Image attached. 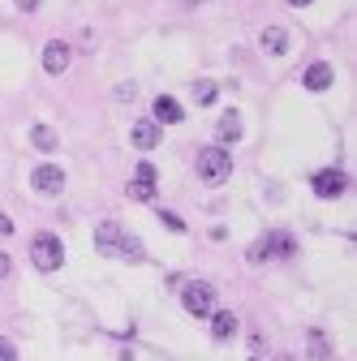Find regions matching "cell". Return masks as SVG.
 <instances>
[{"label": "cell", "instance_id": "obj_9", "mask_svg": "<svg viewBox=\"0 0 357 361\" xmlns=\"http://www.w3.org/2000/svg\"><path fill=\"white\" fill-rule=\"evenodd\" d=\"M155 121H159V125H181V121H186V108L176 104L172 95H159V99H155Z\"/></svg>", "mask_w": 357, "mask_h": 361}, {"label": "cell", "instance_id": "obj_12", "mask_svg": "<svg viewBox=\"0 0 357 361\" xmlns=\"http://www.w3.org/2000/svg\"><path fill=\"white\" fill-rule=\"evenodd\" d=\"M332 78H336V73H332V65H327V61H315V65L305 69V78H301V82H305V90H327V86H332Z\"/></svg>", "mask_w": 357, "mask_h": 361}, {"label": "cell", "instance_id": "obj_21", "mask_svg": "<svg viewBox=\"0 0 357 361\" xmlns=\"http://www.w3.org/2000/svg\"><path fill=\"white\" fill-rule=\"evenodd\" d=\"M133 180H155V164H138V168H133Z\"/></svg>", "mask_w": 357, "mask_h": 361}, {"label": "cell", "instance_id": "obj_15", "mask_svg": "<svg viewBox=\"0 0 357 361\" xmlns=\"http://www.w3.org/2000/svg\"><path fill=\"white\" fill-rule=\"evenodd\" d=\"M133 202H155V180H129V190H125Z\"/></svg>", "mask_w": 357, "mask_h": 361}, {"label": "cell", "instance_id": "obj_6", "mask_svg": "<svg viewBox=\"0 0 357 361\" xmlns=\"http://www.w3.org/2000/svg\"><path fill=\"white\" fill-rule=\"evenodd\" d=\"M310 190H315L319 198H340V194L349 190V176H344L340 168H323V172L310 176Z\"/></svg>", "mask_w": 357, "mask_h": 361}, {"label": "cell", "instance_id": "obj_1", "mask_svg": "<svg viewBox=\"0 0 357 361\" xmlns=\"http://www.w3.org/2000/svg\"><path fill=\"white\" fill-rule=\"evenodd\" d=\"M95 250H99L104 258H125V262H143V258H147L143 241L133 237V233H125L121 224H112V219H104L99 228H95Z\"/></svg>", "mask_w": 357, "mask_h": 361}, {"label": "cell", "instance_id": "obj_26", "mask_svg": "<svg viewBox=\"0 0 357 361\" xmlns=\"http://www.w3.org/2000/svg\"><path fill=\"white\" fill-rule=\"evenodd\" d=\"M289 5H297V9H301V5H310V0H289Z\"/></svg>", "mask_w": 357, "mask_h": 361}, {"label": "cell", "instance_id": "obj_19", "mask_svg": "<svg viewBox=\"0 0 357 361\" xmlns=\"http://www.w3.org/2000/svg\"><path fill=\"white\" fill-rule=\"evenodd\" d=\"M246 258H250V262H267V258H272V254H267V241H254V245L246 250Z\"/></svg>", "mask_w": 357, "mask_h": 361}, {"label": "cell", "instance_id": "obj_11", "mask_svg": "<svg viewBox=\"0 0 357 361\" xmlns=\"http://www.w3.org/2000/svg\"><path fill=\"white\" fill-rule=\"evenodd\" d=\"M207 319H211V336H215V340H233V336H237V319H233L229 310H211Z\"/></svg>", "mask_w": 357, "mask_h": 361}, {"label": "cell", "instance_id": "obj_10", "mask_svg": "<svg viewBox=\"0 0 357 361\" xmlns=\"http://www.w3.org/2000/svg\"><path fill=\"white\" fill-rule=\"evenodd\" d=\"M262 52L267 56H284L289 52V30L284 26H267L262 30Z\"/></svg>", "mask_w": 357, "mask_h": 361}, {"label": "cell", "instance_id": "obj_2", "mask_svg": "<svg viewBox=\"0 0 357 361\" xmlns=\"http://www.w3.org/2000/svg\"><path fill=\"white\" fill-rule=\"evenodd\" d=\"M194 168H198V176L207 180V185H224L229 172H233V159H229L224 147H202L198 159H194Z\"/></svg>", "mask_w": 357, "mask_h": 361}, {"label": "cell", "instance_id": "obj_17", "mask_svg": "<svg viewBox=\"0 0 357 361\" xmlns=\"http://www.w3.org/2000/svg\"><path fill=\"white\" fill-rule=\"evenodd\" d=\"M30 142H35L39 151H52V147H56V133H52L48 125H35V129H30Z\"/></svg>", "mask_w": 357, "mask_h": 361}, {"label": "cell", "instance_id": "obj_13", "mask_svg": "<svg viewBox=\"0 0 357 361\" xmlns=\"http://www.w3.org/2000/svg\"><path fill=\"white\" fill-rule=\"evenodd\" d=\"M215 133H219V142H237L241 138V112H224V116H219V125H215Z\"/></svg>", "mask_w": 357, "mask_h": 361}, {"label": "cell", "instance_id": "obj_18", "mask_svg": "<svg viewBox=\"0 0 357 361\" xmlns=\"http://www.w3.org/2000/svg\"><path fill=\"white\" fill-rule=\"evenodd\" d=\"M310 357H332V344H327V336L310 331Z\"/></svg>", "mask_w": 357, "mask_h": 361}, {"label": "cell", "instance_id": "obj_24", "mask_svg": "<svg viewBox=\"0 0 357 361\" xmlns=\"http://www.w3.org/2000/svg\"><path fill=\"white\" fill-rule=\"evenodd\" d=\"M9 271H13V258H9V254H0V280H5Z\"/></svg>", "mask_w": 357, "mask_h": 361}, {"label": "cell", "instance_id": "obj_23", "mask_svg": "<svg viewBox=\"0 0 357 361\" xmlns=\"http://www.w3.org/2000/svg\"><path fill=\"white\" fill-rule=\"evenodd\" d=\"M0 237H13V219L5 211H0Z\"/></svg>", "mask_w": 357, "mask_h": 361}, {"label": "cell", "instance_id": "obj_3", "mask_svg": "<svg viewBox=\"0 0 357 361\" xmlns=\"http://www.w3.org/2000/svg\"><path fill=\"white\" fill-rule=\"evenodd\" d=\"M30 262H35L39 271H61V262H65L61 237H52V233H39V237L30 241Z\"/></svg>", "mask_w": 357, "mask_h": 361}, {"label": "cell", "instance_id": "obj_14", "mask_svg": "<svg viewBox=\"0 0 357 361\" xmlns=\"http://www.w3.org/2000/svg\"><path fill=\"white\" fill-rule=\"evenodd\" d=\"M267 241V254H276V258H289L297 245H293V237H284V233H272V237H262Z\"/></svg>", "mask_w": 357, "mask_h": 361}, {"label": "cell", "instance_id": "obj_16", "mask_svg": "<svg viewBox=\"0 0 357 361\" xmlns=\"http://www.w3.org/2000/svg\"><path fill=\"white\" fill-rule=\"evenodd\" d=\"M215 95H219V86H215V82H207V78H202V82H194V104L211 108V104H215Z\"/></svg>", "mask_w": 357, "mask_h": 361}, {"label": "cell", "instance_id": "obj_25", "mask_svg": "<svg viewBox=\"0 0 357 361\" xmlns=\"http://www.w3.org/2000/svg\"><path fill=\"white\" fill-rule=\"evenodd\" d=\"M18 9H22V13H35V9H39V0H18Z\"/></svg>", "mask_w": 357, "mask_h": 361}, {"label": "cell", "instance_id": "obj_4", "mask_svg": "<svg viewBox=\"0 0 357 361\" xmlns=\"http://www.w3.org/2000/svg\"><path fill=\"white\" fill-rule=\"evenodd\" d=\"M181 305L194 314V319H207V314L215 310V288H211L207 280H194V284H186V293H181Z\"/></svg>", "mask_w": 357, "mask_h": 361}, {"label": "cell", "instance_id": "obj_7", "mask_svg": "<svg viewBox=\"0 0 357 361\" xmlns=\"http://www.w3.org/2000/svg\"><path fill=\"white\" fill-rule=\"evenodd\" d=\"M159 138H164V133H159V121H138V125L129 129V142L138 147V151H155Z\"/></svg>", "mask_w": 357, "mask_h": 361}, {"label": "cell", "instance_id": "obj_5", "mask_svg": "<svg viewBox=\"0 0 357 361\" xmlns=\"http://www.w3.org/2000/svg\"><path fill=\"white\" fill-rule=\"evenodd\" d=\"M30 185H35V194L56 198V194L65 190V168H56V164H39V168L30 172Z\"/></svg>", "mask_w": 357, "mask_h": 361}, {"label": "cell", "instance_id": "obj_22", "mask_svg": "<svg viewBox=\"0 0 357 361\" xmlns=\"http://www.w3.org/2000/svg\"><path fill=\"white\" fill-rule=\"evenodd\" d=\"M0 361H18V348H13L5 336H0Z\"/></svg>", "mask_w": 357, "mask_h": 361}, {"label": "cell", "instance_id": "obj_20", "mask_svg": "<svg viewBox=\"0 0 357 361\" xmlns=\"http://www.w3.org/2000/svg\"><path fill=\"white\" fill-rule=\"evenodd\" d=\"M159 219L168 224L172 233H186V219H181V215H172V211H159Z\"/></svg>", "mask_w": 357, "mask_h": 361}, {"label": "cell", "instance_id": "obj_8", "mask_svg": "<svg viewBox=\"0 0 357 361\" xmlns=\"http://www.w3.org/2000/svg\"><path fill=\"white\" fill-rule=\"evenodd\" d=\"M69 43H61V39H52L48 43V48H43V69H48V73H65L69 69Z\"/></svg>", "mask_w": 357, "mask_h": 361}]
</instances>
